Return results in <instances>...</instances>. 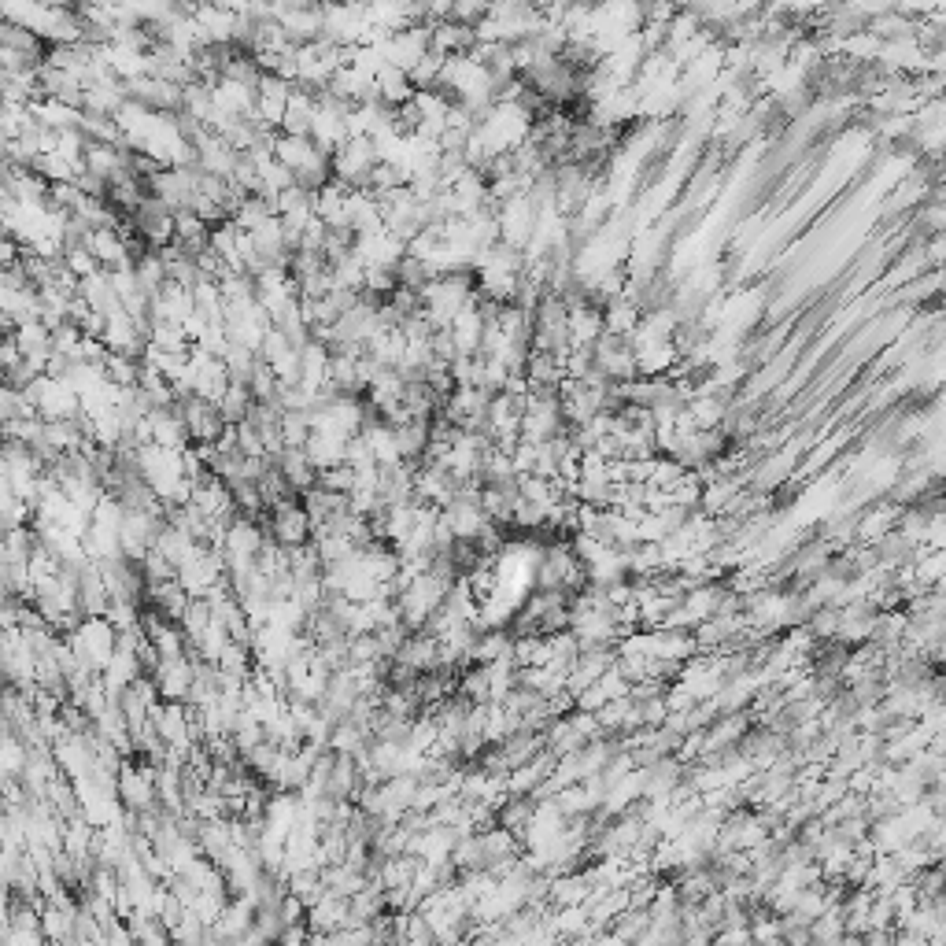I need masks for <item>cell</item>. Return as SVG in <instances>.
Here are the masks:
<instances>
[{
  "label": "cell",
  "instance_id": "277c9868",
  "mask_svg": "<svg viewBox=\"0 0 946 946\" xmlns=\"http://www.w3.org/2000/svg\"><path fill=\"white\" fill-rule=\"evenodd\" d=\"M304 455L315 470L337 466V462H344V440L333 437V433H322V429H311L304 440Z\"/></svg>",
  "mask_w": 946,
  "mask_h": 946
},
{
  "label": "cell",
  "instance_id": "7a4b0ae2",
  "mask_svg": "<svg viewBox=\"0 0 946 946\" xmlns=\"http://www.w3.org/2000/svg\"><path fill=\"white\" fill-rule=\"evenodd\" d=\"M267 533L270 540H278L281 547H300L311 540V518H307L304 503L296 496H285L267 507Z\"/></svg>",
  "mask_w": 946,
  "mask_h": 946
},
{
  "label": "cell",
  "instance_id": "52a82bcc",
  "mask_svg": "<svg viewBox=\"0 0 946 946\" xmlns=\"http://www.w3.org/2000/svg\"><path fill=\"white\" fill-rule=\"evenodd\" d=\"M318 488H329V492H352L355 488V470L348 466V462H337V466H326V470H318Z\"/></svg>",
  "mask_w": 946,
  "mask_h": 946
},
{
  "label": "cell",
  "instance_id": "5b68a950",
  "mask_svg": "<svg viewBox=\"0 0 946 946\" xmlns=\"http://www.w3.org/2000/svg\"><path fill=\"white\" fill-rule=\"evenodd\" d=\"M252 403L255 400H252V392H248V385H241V381H230L215 407H219V414L226 418V425H237V422H244V418H248Z\"/></svg>",
  "mask_w": 946,
  "mask_h": 946
},
{
  "label": "cell",
  "instance_id": "ba28073f",
  "mask_svg": "<svg viewBox=\"0 0 946 946\" xmlns=\"http://www.w3.org/2000/svg\"><path fill=\"white\" fill-rule=\"evenodd\" d=\"M63 267L82 281V278H93V274L100 270V263L93 259V252H89L85 244H74V248H63Z\"/></svg>",
  "mask_w": 946,
  "mask_h": 946
},
{
  "label": "cell",
  "instance_id": "3957f363",
  "mask_svg": "<svg viewBox=\"0 0 946 946\" xmlns=\"http://www.w3.org/2000/svg\"><path fill=\"white\" fill-rule=\"evenodd\" d=\"M148 677L156 680V692L159 699H174V703H185L189 699V692H193V658L182 655V658H163Z\"/></svg>",
  "mask_w": 946,
  "mask_h": 946
},
{
  "label": "cell",
  "instance_id": "8992f818",
  "mask_svg": "<svg viewBox=\"0 0 946 946\" xmlns=\"http://www.w3.org/2000/svg\"><path fill=\"white\" fill-rule=\"evenodd\" d=\"M26 414H37L30 407V400L23 396V389H12L0 381V422H12V418H26Z\"/></svg>",
  "mask_w": 946,
  "mask_h": 946
},
{
  "label": "cell",
  "instance_id": "6da1fadb",
  "mask_svg": "<svg viewBox=\"0 0 946 946\" xmlns=\"http://www.w3.org/2000/svg\"><path fill=\"white\" fill-rule=\"evenodd\" d=\"M63 640H67V647H71L74 658H78L85 669L100 673V669L108 666V658L115 655L119 632H115V625H111L104 614H93V618L78 621V625H74V629L67 632Z\"/></svg>",
  "mask_w": 946,
  "mask_h": 946
}]
</instances>
